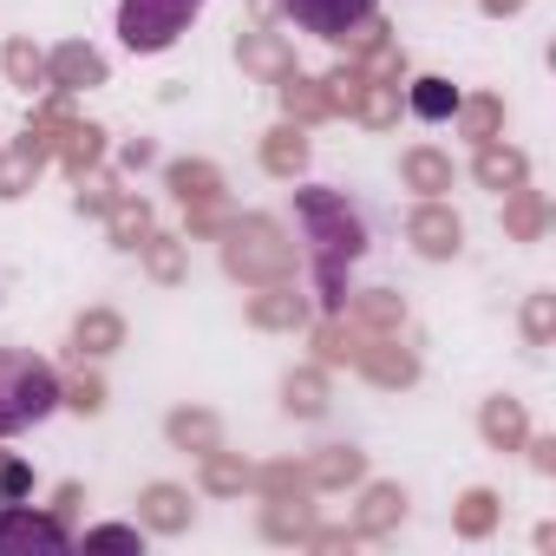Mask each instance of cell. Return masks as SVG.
Here are the masks:
<instances>
[{
  "mask_svg": "<svg viewBox=\"0 0 556 556\" xmlns=\"http://www.w3.org/2000/svg\"><path fill=\"white\" fill-rule=\"evenodd\" d=\"M60 374L53 361L27 354V348H0V439H14V432H34L60 413Z\"/></svg>",
  "mask_w": 556,
  "mask_h": 556,
  "instance_id": "cell-1",
  "label": "cell"
},
{
  "mask_svg": "<svg viewBox=\"0 0 556 556\" xmlns=\"http://www.w3.org/2000/svg\"><path fill=\"white\" fill-rule=\"evenodd\" d=\"M197 14L203 0H118V40L125 53H164L177 47V34H190Z\"/></svg>",
  "mask_w": 556,
  "mask_h": 556,
  "instance_id": "cell-2",
  "label": "cell"
},
{
  "mask_svg": "<svg viewBox=\"0 0 556 556\" xmlns=\"http://www.w3.org/2000/svg\"><path fill=\"white\" fill-rule=\"evenodd\" d=\"M302 34H315V40H348V34H361L374 14H380V0H275Z\"/></svg>",
  "mask_w": 556,
  "mask_h": 556,
  "instance_id": "cell-3",
  "label": "cell"
},
{
  "mask_svg": "<svg viewBox=\"0 0 556 556\" xmlns=\"http://www.w3.org/2000/svg\"><path fill=\"white\" fill-rule=\"evenodd\" d=\"M66 543H73V536H66L53 517L27 510L21 497H14V504H0V556H34V549H40V556H60Z\"/></svg>",
  "mask_w": 556,
  "mask_h": 556,
  "instance_id": "cell-4",
  "label": "cell"
},
{
  "mask_svg": "<svg viewBox=\"0 0 556 556\" xmlns=\"http://www.w3.org/2000/svg\"><path fill=\"white\" fill-rule=\"evenodd\" d=\"M413 112H419V118H452V112H458V92H452L445 79H419V86H413Z\"/></svg>",
  "mask_w": 556,
  "mask_h": 556,
  "instance_id": "cell-5",
  "label": "cell"
},
{
  "mask_svg": "<svg viewBox=\"0 0 556 556\" xmlns=\"http://www.w3.org/2000/svg\"><path fill=\"white\" fill-rule=\"evenodd\" d=\"M21 491H27V471L21 465H0V504H14Z\"/></svg>",
  "mask_w": 556,
  "mask_h": 556,
  "instance_id": "cell-6",
  "label": "cell"
}]
</instances>
